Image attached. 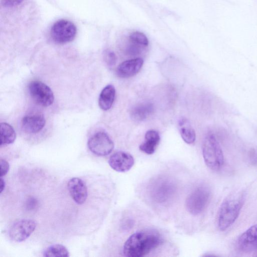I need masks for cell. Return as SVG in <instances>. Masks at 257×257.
Segmentation results:
<instances>
[{
    "label": "cell",
    "mask_w": 257,
    "mask_h": 257,
    "mask_svg": "<svg viewBox=\"0 0 257 257\" xmlns=\"http://www.w3.org/2000/svg\"><path fill=\"white\" fill-rule=\"evenodd\" d=\"M1 146L11 144L15 141L16 134L13 127L8 123L2 122L0 125Z\"/></svg>",
    "instance_id": "19"
},
{
    "label": "cell",
    "mask_w": 257,
    "mask_h": 257,
    "mask_svg": "<svg viewBox=\"0 0 257 257\" xmlns=\"http://www.w3.org/2000/svg\"><path fill=\"white\" fill-rule=\"evenodd\" d=\"M163 242L160 233L155 229H147L132 234L125 241L123 253L127 257H142L157 248Z\"/></svg>",
    "instance_id": "1"
},
{
    "label": "cell",
    "mask_w": 257,
    "mask_h": 257,
    "mask_svg": "<svg viewBox=\"0 0 257 257\" xmlns=\"http://www.w3.org/2000/svg\"><path fill=\"white\" fill-rule=\"evenodd\" d=\"M129 39L141 46L147 47L149 44V41L146 35L140 32H134L129 36Z\"/></svg>",
    "instance_id": "21"
},
{
    "label": "cell",
    "mask_w": 257,
    "mask_h": 257,
    "mask_svg": "<svg viewBox=\"0 0 257 257\" xmlns=\"http://www.w3.org/2000/svg\"><path fill=\"white\" fill-rule=\"evenodd\" d=\"M160 141V137L159 133L155 130H151L148 131L145 136V141L140 147V150L148 154H153L157 148Z\"/></svg>",
    "instance_id": "15"
},
{
    "label": "cell",
    "mask_w": 257,
    "mask_h": 257,
    "mask_svg": "<svg viewBox=\"0 0 257 257\" xmlns=\"http://www.w3.org/2000/svg\"><path fill=\"white\" fill-rule=\"evenodd\" d=\"M135 160L132 155L123 151H118L113 154L109 158L110 167L118 172L129 171L134 166Z\"/></svg>",
    "instance_id": "11"
},
{
    "label": "cell",
    "mask_w": 257,
    "mask_h": 257,
    "mask_svg": "<svg viewBox=\"0 0 257 257\" xmlns=\"http://www.w3.org/2000/svg\"><path fill=\"white\" fill-rule=\"evenodd\" d=\"M88 147L94 154L99 156L109 155L114 148V143L109 136L99 132L92 136L88 141Z\"/></svg>",
    "instance_id": "7"
},
{
    "label": "cell",
    "mask_w": 257,
    "mask_h": 257,
    "mask_svg": "<svg viewBox=\"0 0 257 257\" xmlns=\"http://www.w3.org/2000/svg\"><path fill=\"white\" fill-rule=\"evenodd\" d=\"M245 197L243 191L237 190L230 194L222 202L217 217V224L220 230H225L236 220L244 203Z\"/></svg>",
    "instance_id": "2"
},
{
    "label": "cell",
    "mask_w": 257,
    "mask_h": 257,
    "mask_svg": "<svg viewBox=\"0 0 257 257\" xmlns=\"http://www.w3.org/2000/svg\"><path fill=\"white\" fill-rule=\"evenodd\" d=\"M76 32V28L73 23L67 20H60L52 26L51 35L55 42L64 44L72 41Z\"/></svg>",
    "instance_id": "6"
},
{
    "label": "cell",
    "mask_w": 257,
    "mask_h": 257,
    "mask_svg": "<svg viewBox=\"0 0 257 257\" xmlns=\"http://www.w3.org/2000/svg\"><path fill=\"white\" fill-rule=\"evenodd\" d=\"M5 182L2 177H1V193L3 192L5 188Z\"/></svg>",
    "instance_id": "25"
},
{
    "label": "cell",
    "mask_w": 257,
    "mask_h": 257,
    "mask_svg": "<svg viewBox=\"0 0 257 257\" xmlns=\"http://www.w3.org/2000/svg\"><path fill=\"white\" fill-rule=\"evenodd\" d=\"M115 90L112 85L106 86L100 93L98 104L100 108L103 110H107L112 105L114 100Z\"/></svg>",
    "instance_id": "17"
},
{
    "label": "cell",
    "mask_w": 257,
    "mask_h": 257,
    "mask_svg": "<svg viewBox=\"0 0 257 257\" xmlns=\"http://www.w3.org/2000/svg\"><path fill=\"white\" fill-rule=\"evenodd\" d=\"M149 194L154 202L165 204L170 202L176 192V185L170 178L161 176L151 181L149 185Z\"/></svg>",
    "instance_id": "3"
},
{
    "label": "cell",
    "mask_w": 257,
    "mask_h": 257,
    "mask_svg": "<svg viewBox=\"0 0 257 257\" xmlns=\"http://www.w3.org/2000/svg\"><path fill=\"white\" fill-rule=\"evenodd\" d=\"M178 126L181 136L183 141L188 144L194 143L196 139V134L189 120L184 117L180 119Z\"/></svg>",
    "instance_id": "18"
},
{
    "label": "cell",
    "mask_w": 257,
    "mask_h": 257,
    "mask_svg": "<svg viewBox=\"0 0 257 257\" xmlns=\"http://www.w3.org/2000/svg\"><path fill=\"white\" fill-rule=\"evenodd\" d=\"M67 188L73 200L78 204H83L87 199V188L83 181L79 178H72L67 183Z\"/></svg>",
    "instance_id": "12"
},
{
    "label": "cell",
    "mask_w": 257,
    "mask_h": 257,
    "mask_svg": "<svg viewBox=\"0 0 257 257\" xmlns=\"http://www.w3.org/2000/svg\"><path fill=\"white\" fill-rule=\"evenodd\" d=\"M29 91L32 99L40 105L47 107L54 102V96L52 90L41 81H32L29 85Z\"/></svg>",
    "instance_id": "8"
},
{
    "label": "cell",
    "mask_w": 257,
    "mask_h": 257,
    "mask_svg": "<svg viewBox=\"0 0 257 257\" xmlns=\"http://www.w3.org/2000/svg\"><path fill=\"white\" fill-rule=\"evenodd\" d=\"M104 59L108 66L112 67L116 63V56L113 52L106 51L104 54Z\"/></svg>",
    "instance_id": "22"
},
{
    "label": "cell",
    "mask_w": 257,
    "mask_h": 257,
    "mask_svg": "<svg viewBox=\"0 0 257 257\" xmlns=\"http://www.w3.org/2000/svg\"><path fill=\"white\" fill-rule=\"evenodd\" d=\"M154 110V106L151 103H140L131 109L130 116L132 119L135 121H143L153 113Z\"/></svg>",
    "instance_id": "16"
},
{
    "label": "cell",
    "mask_w": 257,
    "mask_h": 257,
    "mask_svg": "<svg viewBox=\"0 0 257 257\" xmlns=\"http://www.w3.org/2000/svg\"><path fill=\"white\" fill-rule=\"evenodd\" d=\"M23 0H1L2 5L4 7H13L23 2Z\"/></svg>",
    "instance_id": "24"
},
{
    "label": "cell",
    "mask_w": 257,
    "mask_h": 257,
    "mask_svg": "<svg viewBox=\"0 0 257 257\" xmlns=\"http://www.w3.org/2000/svg\"><path fill=\"white\" fill-rule=\"evenodd\" d=\"M43 256H69V252L67 248L60 244H55L48 247L43 252Z\"/></svg>",
    "instance_id": "20"
},
{
    "label": "cell",
    "mask_w": 257,
    "mask_h": 257,
    "mask_svg": "<svg viewBox=\"0 0 257 257\" xmlns=\"http://www.w3.org/2000/svg\"><path fill=\"white\" fill-rule=\"evenodd\" d=\"M211 197L209 187L202 184L195 188L185 200V207L191 214L197 215L201 213L206 208Z\"/></svg>",
    "instance_id": "5"
},
{
    "label": "cell",
    "mask_w": 257,
    "mask_h": 257,
    "mask_svg": "<svg viewBox=\"0 0 257 257\" xmlns=\"http://www.w3.org/2000/svg\"><path fill=\"white\" fill-rule=\"evenodd\" d=\"M236 247L244 252L257 250V224L250 226L240 235L237 240Z\"/></svg>",
    "instance_id": "10"
},
{
    "label": "cell",
    "mask_w": 257,
    "mask_h": 257,
    "mask_svg": "<svg viewBox=\"0 0 257 257\" xmlns=\"http://www.w3.org/2000/svg\"><path fill=\"white\" fill-rule=\"evenodd\" d=\"M203 158L206 166L213 171L221 169L224 164V156L221 146L213 134L204 138L202 144Z\"/></svg>",
    "instance_id": "4"
},
{
    "label": "cell",
    "mask_w": 257,
    "mask_h": 257,
    "mask_svg": "<svg viewBox=\"0 0 257 257\" xmlns=\"http://www.w3.org/2000/svg\"><path fill=\"white\" fill-rule=\"evenodd\" d=\"M143 60L137 58L125 61L117 67L116 73L120 78H129L138 73L142 68Z\"/></svg>",
    "instance_id": "13"
},
{
    "label": "cell",
    "mask_w": 257,
    "mask_h": 257,
    "mask_svg": "<svg viewBox=\"0 0 257 257\" xmlns=\"http://www.w3.org/2000/svg\"><path fill=\"white\" fill-rule=\"evenodd\" d=\"M36 227L35 221L24 219L16 222L9 230L10 238L16 242H22L27 239L34 232Z\"/></svg>",
    "instance_id": "9"
},
{
    "label": "cell",
    "mask_w": 257,
    "mask_h": 257,
    "mask_svg": "<svg viewBox=\"0 0 257 257\" xmlns=\"http://www.w3.org/2000/svg\"><path fill=\"white\" fill-rule=\"evenodd\" d=\"M46 121L43 115L40 114L24 116L21 121L23 130L29 134H36L45 126Z\"/></svg>",
    "instance_id": "14"
},
{
    "label": "cell",
    "mask_w": 257,
    "mask_h": 257,
    "mask_svg": "<svg viewBox=\"0 0 257 257\" xmlns=\"http://www.w3.org/2000/svg\"><path fill=\"white\" fill-rule=\"evenodd\" d=\"M1 177L6 175L9 172L10 166L9 163L5 159H1L0 161Z\"/></svg>",
    "instance_id": "23"
}]
</instances>
